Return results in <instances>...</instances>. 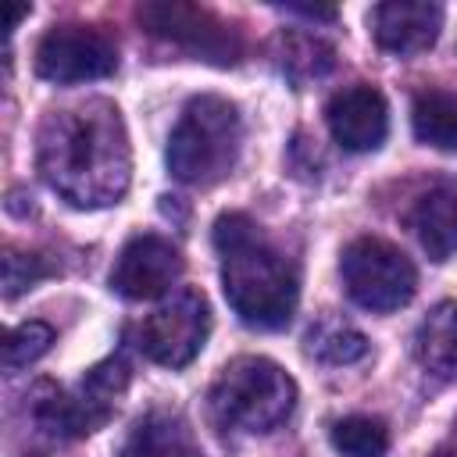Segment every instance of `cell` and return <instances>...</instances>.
Returning <instances> with one entry per match:
<instances>
[{"label":"cell","mask_w":457,"mask_h":457,"mask_svg":"<svg viewBox=\"0 0 457 457\" xmlns=\"http://www.w3.org/2000/svg\"><path fill=\"white\" fill-rule=\"evenodd\" d=\"M36 161L54 193L75 207H107L129 189L132 150L121 111L89 96L57 107L36 136Z\"/></svg>","instance_id":"1"},{"label":"cell","mask_w":457,"mask_h":457,"mask_svg":"<svg viewBox=\"0 0 457 457\" xmlns=\"http://www.w3.org/2000/svg\"><path fill=\"white\" fill-rule=\"evenodd\" d=\"M211 239L221 253V289L236 318L261 332L286 328L300 300L293 261L243 211L218 214Z\"/></svg>","instance_id":"2"},{"label":"cell","mask_w":457,"mask_h":457,"mask_svg":"<svg viewBox=\"0 0 457 457\" xmlns=\"http://www.w3.org/2000/svg\"><path fill=\"white\" fill-rule=\"evenodd\" d=\"M243 150V118L232 100L204 93L193 96L171 136H168V171L186 186H214L221 182Z\"/></svg>","instance_id":"3"},{"label":"cell","mask_w":457,"mask_h":457,"mask_svg":"<svg viewBox=\"0 0 457 457\" xmlns=\"http://www.w3.org/2000/svg\"><path fill=\"white\" fill-rule=\"evenodd\" d=\"M207 403L221 428L271 432L293 414L296 382L271 357L246 353V357L228 361L218 371V378L207 393Z\"/></svg>","instance_id":"4"},{"label":"cell","mask_w":457,"mask_h":457,"mask_svg":"<svg viewBox=\"0 0 457 457\" xmlns=\"http://www.w3.org/2000/svg\"><path fill=\"white\" fill-rule=\"evenodd\" d=\"M339 271H343V286H346L350 300L375 314L407 307L418 289V271H414L411 257L378 236L353 239L343 250Z\"/></svg>","instance_id":"5"},{"label":"cell","mask_w":457,"mask_h":457,"mask_svg":"<svg viewBox=\"0 0 457 457\" xmlns=\"http://www.w3.org/2000/svg\"><path fill=\"white\" fill-rule=\"evenodd\" d=\"M211 336V307L207 296L193 286L175 289L154 314L139 325V350L161 368H186Z\"/></svg>","instance_id":"6"},{"label":"cell","mask_w":457,"mask_h":457,"mask_svg":"<svg viewBox=\"0 0 457 457\" xmlns=\"http://www.w3.org/2000/svg\"><path fill=\"white\" fill-rule=\"evenodd\" d=\"M136 18L150 36L168 39V43H175V46L204 57V61L236 64L243 54L239 32L207 7L182 4V0H154V4H139Z\"/></svg>","instance_id":"7"},{"label":"cell","mask_w":457,"mask_h":457,"mask_svg":"<svg viewBox=\"0 0 457 457\" xmlns=\"http://www.w3.org/2000/svg\"><path fill=\"white\" fill-rule=\"evenodd\" d=\"M36 71L57 86L107 79L118 71V46L96 25H54L36 46Z\"/></svg>","instance_id":"8"},{"label":"cell","mask_w":457,"mask_h":457,"mask_svg":"<svg viewBox=\"0 0 457 457\" xmlns=\"http://www.w3.org/2000/svg\"><path fill=\"white\" fill-rule=\"evenodd\" d=\"M182 253L164 236H136L121 246L114 268H111V289L125 300H157L171 293V286L182 278Z\"/></svg>","instance_id":"9"},{"label":"cell","mask_w":457,"mask_h":457,"mask_svg":"<svg viewBox=\"0 0 457 457\" xmlns=\"http://www.w3.org/2000/svg\"><path fill=\"white\" fill-rule=\"evenodd\" d=\"M325 121H328V132L332 139L350 150V154H368V150H378L386 143V132H389V107H386V96L375 89V86H346L339 89L328 107H325Z\"/></svg>","instance_id":"10"},{"label":"cell","mask_w":457,"mask_h":457,"mask_svg":"<svg viewBox=\"0 0 457 457\" xmlns=\"http://www.w3.org/2000/svg\"><path fill=\"white\" fill-rule=\"evenodd\" d=\"M371 36L386 54L411 57L436 43L443 29V7L432 0H389L368 14Z\"/></svg>","instance_id":"11"},{"label":"cell","mask_w":457,"mask_h":457,"mask_svg":"<svg viewBox=\"0 0 457 457\" xmlns=\"http://www.w3.org/2000/svg\"><path fill=\"white\" fill-rule=\"evenodd\" d=\"M407 221L432 261H450L457 253V179H436L418 193Z\"/></svg>","instance_id":"12"},{"label":"cell","mask_w":457,"mask_h":457,"mask_svg":"<svg viewBox=\"0 0 457 457\" xmlns=\"http://www.w3.org/2000/svg\"><path fill=\"white\" fill-rule=\"evenodd\" d=\"M414 353L432 375L457 378V300H443L421 318Z\"/></svg>","instance_id":"13"},{"label":"cell","mask_w":457,"mask_h":457,"mask_svg":"<svg viewBox=\"0 0 457 457\" xmlns=\"http://www.w3.org/2000/svg\"><path fill=\"white\" fill-rule=\"evenodd\" d=\"M411 129L418 143L457 154V96L443 89H421L411 104Z\"/></svg>","instance_id":"14"},{"label":"cell","mask_w":457,"mask_h":457,"mask_svg":"<svg viewBox=\"0 0 457 457\" xmlns=\"http://www.w3.org/2000/svg\"><path fill=\"white\" fill-rule=\"evenodd\" d=\"M121 457H204V453L193 446L189 428L179 418L150 414L132 428V436L121 446Z\"/></svg>","instance_id":"15"},{"label":"cell","mask_w":457,"mask_h":457,"mask_svg":"<svg viewBox=\"0 0 457 457\" xmlns=\"http://www.w3.org/2000/svg\"><path fill=\"white\" fill-rule=\"evenodd\" d=\"M303 350L307 357H314L318 364H353L368 353V339L343 318H318L311 328H307V339H303Z\"/></svg>","instance_id":"16"},{"label":"cell","mask_w":457,"mask_h":457,"mask_svg":"<svg viewBox=\"0 0 457 457\" xmlns=\"http://www.w3.org/2000/svg\"><path fill=\"white\" fill-rule=\"evenodd\" d=\"M278 64L289 79L303 82V79H321L332 64H336V54L328 43H321L318 36H307V32H282L278 36Z\"/></svg>","instance_id":"17"},{"label":"cell","mask_w":457,"mask_h":457,"mask_svg":"<svg viewBox=\"0 0 457 457\" xmlns=\"http://www.w3.org/2000/svg\"><path fill=\"white\" fill-rule=\"evenodd\" d=\"M328 439H332L336 453H343V457H386V450H389V428L368 414L339 418L332 425Z\"/></svg>","instance_id":"18"},{"label":"cell","mask_w":457,"mask_h":457,"mask_svg":"<svg viewBox=\"0 0 457 457\" xmlns=\"http://www.w3.org/2000/svg\"><path fill=\"white\" fill-rule=\"evenodd\" d=\"M54 343V328L46 321H21L7 332L4 343V368H29L32 361H39Z\"/></svg>","instance_id":"19"},{"label":"cell","mask_w":457,"mask_h":457,"mask_svg":"<svg viewBox=\"0 0 457 457\" xmlns=\"http://www.w3.org/2000/svg\"><path fill=\"white\" fill-rule=\"evenodd\" d=\"M125 386H129V364H125L121 357H107V361L93 364V368L86 371V378H82V393L93 396V400L104 403V407H114V396H118Z\"/></svg>","instance_id":"20"},{"label":"cell","mask_w":457,"mask_h":457,"mask_svg":"<svg viewBox=\"0 0 457 457\" xmlns=\"http://www.w3.org/2000/svg\"><path fill=\"white\" fill-rule=\"evenodd\" d=\"M43 275H50V264L36 253H18V250H7L4 253V296L14 300L21 289L36 286Z\"/></svg>","instance_id":"21"},{"label":"cell","mask_w":457,"mask_h":457,"mask_svg":"<svg viewBox=\"0 0 457 457\" xmlns=\"http://www.w3.org/2000/svg\"><path fill=\"white\" fill-rule=\"evenodd\" d=\"M286 11L303 14V18H321V21H332V18H336V7H303V4H289Z\"/></svg>","instance_id":"22"},{"label":"cell","mask_w":457,"mask_h":457,"mask_svg":"<svg viewBox=\"0 0 457 457\" xmlns=\"http://www.w3.org/2000/svg\"><path fill=\"white\" fill-rule=\"evenodd\" d=\"M29 11H32L29 4H7V21H4V32L11 36V32L18 29V21H21V18L29 14Z\"/></svg>","instance_id":"23"},{"label":"cell","mask_w":457,"mask_h":457,"mask_svg":"<svg viewBox=\"0 0 457 457\" xmlns=\"http://www.w3.org/2000/svg\"><path fill=\"white\" fill-rule=\"evenodd\" d=\"M25 457H39V453H25Z\"/></svg>","instance_id":"24"},{"label":"cell","mask_w":457,"mask_h":457,"mask_svg":"<svg viewBox=\"0 0 457 457\" xmlns=\"http://www.w3.org/2000/svg\"><path fill=\"white\" fill-rule=\"evenodd\" d=\"M436 457H450V453H436Z\"/></svg>","instance_id":"25"}]
</instances>
